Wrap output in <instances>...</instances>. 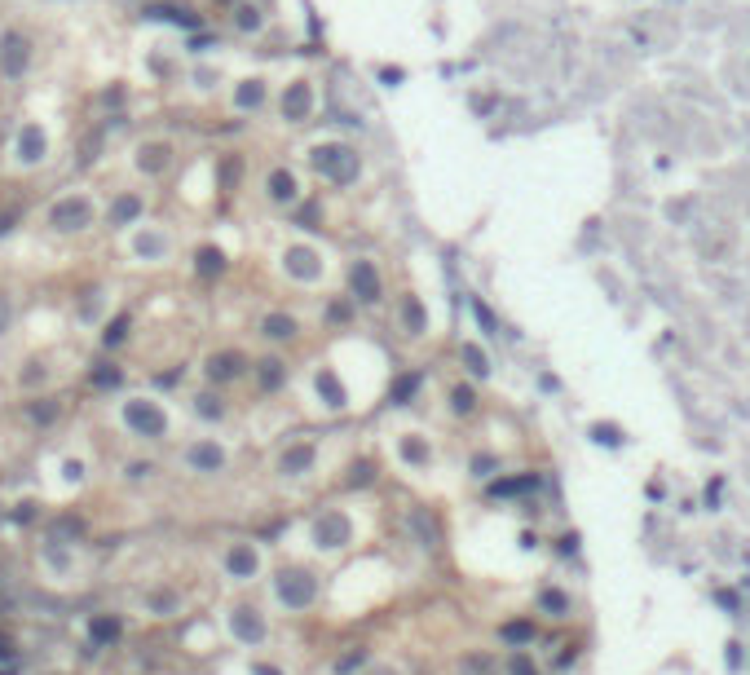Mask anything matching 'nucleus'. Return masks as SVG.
Masks as SVG:
<instances>
[{"instance_id": "obj_1", "label": "nucleus", "mask_w": 750, "mask_h": 675, "mask_svg": "<svg viewBox=\"0 0 750 675\" xmlns=\"http://www.w3.org/2000/svg\"><path fill=\"white\" fill-rule=\"evenodd\" d=\"M49 221H54L58 229H85V225L93 221V203L80 199V194H71V199H58L54 212H49Z\"/></svg>"}, {"instance_id": "obj_3", "label": "nucleus", "mask_w": 750, "mask_h": 675, "mask_svg": "<svg viewBox=\"0 0 750 675\" xmlns=\"http://www.w3.org/2000/svg\"><path fill=\"white\" fill-rule=\"evenodd\" d=\"M0 62H5V75H23L27 67V40L23 36H5V49H0Z\"/></svg>"}, {"instance_id": "obj_12", "label": "nucleus", "mask_w": 750, "mask_h": 675, "mask_svg": "<svg viewBox=\"0 0 750 675\" xmlns=\"http://www.w3.org/2000/svg\"><path fill=\"white\" fill-rule=\"evenodd\" d=\"M230 569H235V574H247V569H252V556H247V552H235V556H230Z\"/></svg>"}, {"instance_id": "obj_15", "label": "nucleus", "mask_w": 750, "mask_h": 675, "mask_svg": "<svg viewBox=\"0 0 750 675\" xmlns=\"http://www.w3.org/2000/svg\"><path fill=\"white\" fill-rule=\"evenodd\" d=\"M5 322H9V301L0 296V332H5Z\"/></svg>"}, {"instance_id": "obj_9", "label": "nucleus", "mask_w": 750, "mask_h": 675, "mask_svg": "<svg viewBox=\"0 0 750 675\" xmlns=\"http://www.w3.org/2000/svg\"><path fill=\"white\" fill-rule=\"evenodd\" d=\"M58 415V402H44V406H31V419H40V424H49Z\"/></svg>"}, {"instance_id": "obj_5", "label": "nucleus", "mask_w": 750, "mask_h": 675, "mask_svg": "<svg viewBox=\"0 0 750 675\" xmlns=\"http://www.w3.org/2000/svg\"><path fill=\"white\" fill-rule=\"evenodd\" d=\"M120 618L115 614H102V618H93V627H89V636H93V645H115L120 640Z\"/></svg>"}, {"instance_id": "obj_14", "label": "nucleus", "mask_w": 750, "mask_h": 675, "mask_svg": "<svg viewBox=\"0 0 750 675\" xmlns=\"http://www.w3.org/2000/svg\"><path fill=\"white\" fill-rule=\"evenodd\" d=\"M0 662H13V640L0 636Z\"/></svg>"}, {"instance_id": "obj_11", "label": "nucleus", "mask_w": 750, "mask_h": 675, "mask_svg": "<svg viewBox=\"0 0 750 675\" xmlns=\"http://www.w3.org/2000/svg\"><path fill=\"white\" fill-rule=\"evenodd\" d=\"M93 380L102 384V389H111L115 380H120V371H111V367H97V371H93Z\"/></svg>"}, {"instance_id": "obj_2", "label": "nucleus", "mask_w": 750, "mask_h": 675, "mask_svg": "<svg viewBox=\"0 0 750 675\" xmlns=\"http://www.w3.org/2000/svg\"><path fill=\"white\" fill-rule=\"evenodd\" d=\"M124 419H128L132 433H142V437H159L163 433V415L150 402H128L124 406Z\"/></svg>"}, {"instance_id": "obj_13", "label": "nucleus", "mask_w": 750, "mask_h": 675, "mask_svg": "<svg viewBox=\"0 0 750 675\" xmlns=\"http://www.w3.org/2000/svg\"><path fill=\"white\" fill-rule=\"evenodd\" d=\"M150 609H155V614H163V609H173V596H168V591H155V596H150Z\"/></svg>"}, {"instance_id": "obj_8", "label": "nucleus", "mask_w": 750, "mask_h": 675, "mask_svg": "<svg viewBox=\"0 0 750 675\" xmlns=\"http://www.w3.org/2000/svg\"><path fill=\"white\" fill-rule=\"evenodd\" d=\"M142 155H146V159H142V168H150V172H155V168H159V155H168V151H163V146H146Z\"/></svg>"}, {"instance_id": "obj_4", "label": "nucleus", "mask_w": 750, "mask_h": 675, "mask_svg": "<svg viewBox=\"0 0 750 675\" xmlns=\"http://www.w3.org/2000/svg\"><path fill=\"white\" fill-rule=\"evenodd\" d=\"M18 159H27V163H40V159H44V133H40V124H27L23 133H18Z\"/></svg>"}, {"instance_id": "obj_16", "label": "nucleus", "mask_w": 750, "mask_h": 675, "mask_svg": "<svg viewBox=\"0 0 750 675\" xmlns=\"http://www.w3.org/2000/svg\"><path fill=\"white\" fill-rule=\"evenodd\" d=\"M0 675H13V671H0Z\"/></svg>"}, {"instance_id": "obj_10", "label": "nucleus", "mask_w": 750, "mask_h": 675, "mask_svg": "<svg viewBox=\"0 0 750 675\" xmlns=\"http://www.w3.org/2000/svg\"><path fill=\"white\" fill-rule=\"evenodd\" d=\"M124 332H128V318H115V322H111V332H106V344H120Z\"/></svg>"}, {"instance_id": "obj_6", "label": "nucleus", "mask_w": 750, "mask_h": 675, "mask_svg": "<svg viewBox=\"0 0 750 675\" xmlns=\"http://www.w3.org/2000/svg\"><path fill=\"white\" fill-rule=\"evenodd\" d=\"M190 464H194V468H216V464H221V455H216L212 446H204V450L190 455Z\"/></svg>"}, {"instance_id": "obj_7", "label": "nucleus", "mask_w": 750, "mask_h": 675, "mask_svg": "<svg viewBox=\"0 0 750 675\" xmlns=\"http://www.w3.org/2000/svg\"><path fill=\"white\" fill-rule=\"evenodd\" d=\"M137 208H142L137 199H120V203H115V221H128V217H137Z\"/></svg>"}]
</instances>
